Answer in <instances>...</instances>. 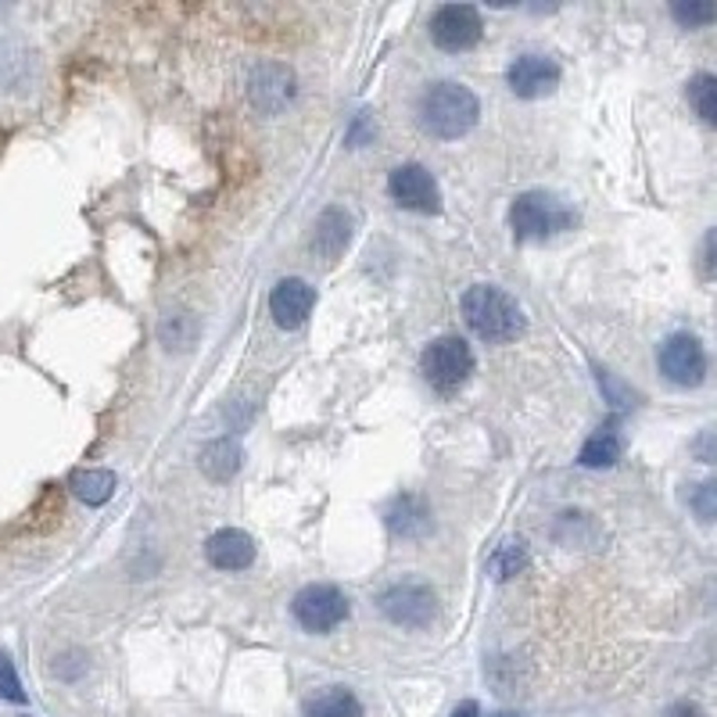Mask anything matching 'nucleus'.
Returning <instances> with one entry per match:
<instances>
[{
  "label": "nucleus",
  "mask_w": 717,
  "mask_h": 717,
  "mask_svg": "<svg viewBox=\"0 0 717 717\" xmlns=\"http://www.w3.org/2000/svg\"><path fill=\"white\" fill-rule=\"evenodd\" d=\"M464 316L477 338L496 341V345L517 341L524 333V309L517 306V298L491 283L470 287L464 295Z\"/></svg>",
  "instance_id": "nucleus-2"
},
{
  "label": "nucleus",
  "mask_w": 717,
  "mask_h": 717,
  "mask_svg": "<svg viewBox=\"0 0 717 717\" xmlns=\"http://www.w3.org/2000/svg\"><path fill=\"white\" fill-rule=\"evenodd\" d=\"M693 456L699 464H717V427L699 430L696 441H693Z\"/></svg>",
  "instance_id": "nucleus-26"
},
{
  "label": "nucleus",
  "mask_w": 717,
  "mask_h": 717,
  "mask_svg": "<svg viewBox=\"0 0 717 717\" xmlns=\"http://www.w3.org/2000/svg\"><path fill=\"white\" fill-rule=\"evenodd\" d=\"M699 273L707 280H717V227L704 237V245H699Z\"/></svg>",
  "instance_id": "nucleus-25"
},
{
  "label": "nucleus",
  "mask_w": 717,
  "mask_h": 717,
  "mask_svg": "<svg viewBox=\"0 0 717 717\" xmlns=\"http://www.w3.org/2000/svg\"><path fill=\"white\" fill-rule=\"evenodd\" d=\"M477 116H481V104L464 83H430L420 98V122L438 140L467 137L477 126Z\"/></svg>",
  "instance_id": "nucleus-1"
},
{
  "label": "nucleus",
  "mask_w": 717,
  "mask_h": 717,
  "mask_svg": "<svg viewBox=\"0 0 717 717\" xmlns=\"http://www.w3.org/2000/svg\"><path fill=\"white\" fill-rule=\"evenodd\" d=\"M205 556L219 570H245L255 564V541L241 528H222L205 541Z\"/></svg>",
  "instance_id": "nucleus-13"
},
{
  "label": "nucleus",
  "mask_w": 717,
  "mask_h": 717,
  "mask_svg": "<svg viewBox=\"0 0 717 717\" xmlns=\"http://www.w3.org/2000/svg\"><path fill=\"white\" fill-rule=\"evenodd\" d=\"M574 222L578 216L570 212V205L549 190H528L509 205V227H514L517 241H549V237L570 230Z\"/></svg>",
  "instance_id": "nucleus-3"
},
{
  "label": "nucleus",
  "mask_w": 717,
  "mask_h": 717,
  "mask_svg": "<svg viewBox=\"0 0 717 717\" xmlns=\"http://www.w3.org/2000/svg\"><path fill=\"white\" fill-rule=\"evenodd\" d=\"M251 90H255V101H259L266 111H280L287 101L295 98V76L283 66H266Z\"/></svg>",
  "instance_id": "nucleus-16"
},
{
  "label": "nucleus",
  "mask_w": 717,
  "mask_h": 717,
  "mask_svg": "<svg viewBox=\"0 0 717 717\" xmlns=\"http://www.w3.org/2000/svg\"><path fill=\"white\" fill-rule=\"evenodd\" d=\"M524 567H528V549H524V541H502L499 546V552L491 556V564H488V570H491V578H514V574H520Z\"/></svg>",
  "instance_id": "nucleus-21"
},
{
  "label": "nucleus",
  "mask_w": 717,
  "mask_h": 717,
  "mask_svg": "<svg viewBox=\"0 0 717 717\" xmlns=\"http://www.w3.org/2000/svg\"><path fill=\"white\" fill-rule=\"evenodd\" d=\"M689 104L699 119H704L707 126H717V76H707V72H699L689 79Z\"/></svg>",
  "instance_id": "nucleus-20"
},
{
  "label": "nucleus",
  "mask_w": 717,
  "mask_h": 717,
  "mask_svg": "<svg viewBox=\"0 0 717 717\" xmlns=\"http://www.w3.org/2000/svg\"><path fill=\"white\" fill-rule=\"evenodd\" d=\"M667 717H707V714L699 710L696 704H675L671 710H667Z\"/></svg>",
  "instance_id": "nucleus-27"
},
{
  "label": "nucleus",
  "mask_w": 717,
  "mask_h": 717,
  "mask_svg": "<svg viewBox=\"0 0 717 717\" xmlns=\"http://www.w3.org/2000/svg\"><path fill=\"white\" fill-rule=\"evenodd\" d=\"M449 717H481V707H477L474 699H464V704H459Z\"/></svg>",
  "instance_id": "nucleus-28"
},
{
  "label": "nucleus",
  "mask_w": 717,
  "mask_h": 717,
  "mask_svg": "<svg viewBox=\"0 0 717 717\" xmlns=\"http://www.w3.org/2000/svg\"><path fill=\"white\" fill-rule=\"evenodd\" d=\"M660 374L678 388H696L707 377V356L693 333H671L660 345Z\"/></svg>",
  "instance_id": "nucleus-8"
},
{
  "label": "nucleus",
  "mask_w": 717,
  "mask_h": 717,
  "mask_svg": "<svg viewBox=\"0 0 717 717\" xmlns=\"http://www.w3.org/2000/svg\"><path fill=\"white\" fill-rule=\"evenodd\" d=\"M424 377L438 395H452L470 380L474 374V352L464 338H438L424 348Z\"/></svg>",
  "instance_id": "nucleus-4"
},
{
  "label": "nucleus",
  "mask_w": 717,
  "mask_h": 717,
  "mask_svg": "<svg viewBox=\"0 0 717 717\" xmlns=\"http://www.w3.org/2000/svg\"><path fill=\"white\" fill-rule=\"evenodd\" d=\"M377 607L398 628H427L438 617V596L420 581H398L377 596Z\"/></svg>",
  "instance_id": "nucleus-6"
},
{
  "label": "nucleus",
  "mask_w": 717,
  "mask_h": 717,
  "mask_svg": "<svg viewBox=\"0 0 717 717\" xmlns=\"http://www.w3.org/2000/svg\"><path fill=\"white\" fill-rule=\"evenodd\" d=\"M693 514L699 520H717V481H704L693 491Z\"/></svg>",
  "instance_id": "nucleus-24"
},
{
  "label": "nucleus",
  "mask_w": 717,
  "mask_h": 717,
  "mask_svg": "<svg viewBox=\"0 0 717 717\" xmlns=\"http://www.w3.org/2000/svg\"><path fill=\"white\" fill-rule=\"evenodd\" d=\"M0 699H8V704H26V689H22L19 671H14L8 653H0Z\"/></svg>",
  "instance_id": "nucleus-23"
},
{
  "label": "nucleus",
  "mask_w": 717,
  "mask_h": 717,
  "mask_svg": "<svg viewBox=\"0 0 717 717\" xmlns=\"http://www.w3.org/2000/svg\"><path fill=\"white\" fill-rule=\"evenodd\" d=\"M496 717H524V714H517V710H499Z\"/></svg>",
  "instance_id": "nucleus-29"
},
{
  "label": "nucleus",
  "mask_w": 717,
  "mask_h": 717,
  "mask_svg": "<svg viewBox=\"0 0 717 717\" xmlns=\"http://www.w3.org/2000/svg\"><path fill=\"white\" fill-rule=\"evenodd\" d=\"M671 14L685 29H704V26L717 22V4H710V0H685V4L671 8Z\"/></svg>",
  "instance_id": "nucleus-22"
},
{
  "label": "nucleus",
  "mask_w": 717,
  "mask_h": 717,
  "mask_svg": "<svg viewBox=\"0 0 717 717\" xmlns=\"http://www.w3.org/2000/svg\"><path fill=\"white\" fill-rule=\"evenodd\" d=\"M388 195L395 198V205H402L409 212L424 216L441 212V190L424 166H398L388 180Z\"/></svg>",
  "instance_id": "nucleus-9"
},
{
  "label": "nucleus",
  "mask_w": 717,
  "mask_h": 717,
  "mask_svg": "<svg viewBox=\"0 0 717 717\" xmlns=\"http://www.w3.org/2000/svg\"><path fill=\"white\" fill-rule=\"evenodd\" d=\"M430 40H435L438 51H470V47L481 43L485 37V22H481V11L474 4H445L430 14V26H427Z\"/></svg>",
  "instance_id": "nucleus-5"
},
{
  "label": "nucleus",
  "mask_w": 717,
  "mask_h": 717,
  "mask_svg": "<svg viewBox=\"0 0 717 717\" xmlns=\"http://www.w3.org/2000/svg\"><path fill=\"white\" fill-rule=\"evenodd\" d=\"M352 230H356L352 216H348L341 205H330L312 227V255L320 262H333L348 248V241H352Z\"/></svg>",
  "instance_id": "nucleus-12"
},
{
  "label": "nucleus",
  "mask_w": 717,
  "mask_h": 717,
  "mask_svg": "<svg viewBox=\"0 0 717 717\" xmlns=\"http://www.w3.org/2000/svg\"><path fill=\"white\" fill-rule=\"evenodd\" d=\"M306 717H362V704L352 689L333 685V689H320L306 699Z\"/></svg>",
  "instance_id": "nucleus-17"
},
{
  "label": "nucleus",
  "mask_w": 717,
  "mask_h": 717,
  "mask_svg": "<svg viewBox=\"0 0 717 717\" xmlns=\"http://www.w3.org/2000/svg\"><path fill=\"white\" fill-rule=\"evenodd\" d=\"M316 306V291L298 277H287L273 287L269 295V312H273V323L283 330H298L309 320V312Z\"/></svg>",
  "instance_id": "nucleus-11"
},
{
  "label": "nucleus",
  "mask_w": 717,
  "mask_h": 717,
  "mask_svg": "<svg viewBox=\"0 0 717 717\" xmlns=\"http://www.w3.org/2000/svg\"><path fill=\"white\" fill-rule=\"evenodd\" d=\"M295 620L312 635H327L348 617V596L338 585H306L291 603Z\"/></svg>",
  "instance_id": "nucleus-7"
},
{
  "label": "nucleus",
  "mask_w": 717,
  "mask_h": 717,
  "mask_svg": "<svg viewBox=\"0 0 717 717\" xmlns=\"http://www.w3.org/2000/svg\"><path fill=\"white\" fill-rule=\"evenodd\" d=\"M620 459V435L614 430V424L599 427L592 438L585 441V449L578 456L581 467H592V470H603V467H614Z\"/></svg>",
  "instance_id": "nucleus-19"
},
{
  "label": "nucleus",
  "mask_w": 717,
  "mask_h": 717,
  "mask_svg": "<svg viewBox=\"0 0 717 717\" xmlns=\"http://www.w3.org/2000/svg\"><path fill=\"white\" fill-rule=\"evenodd\" d=\"M241 445H237L233 438H216L209 441L205 449L198 452V467L201 474L209 477V481H219V485H227L237 477V470H241Z\"/></svg>",
  "instance_id": "nucleus-14"
},
{
  "label": "nucleus",
  "mask_w": 717,
  "mask_h": 717,
  "mask_svg": "<svg viewBox=\"0 0 717 717\" xmlns=\"http://www.w3.org/2000/svg\"><path fill=\"white\" fill-rule=\"evenodd\" d=\"M560 66L546 54H520L514 66H509L506 79H509V90L517 93L524 101H535V98H546L556 87H560Z\"/></svg>",
  "instance_id": "nucleus-10"
},
{
  "label": "nucleus",
  "mask_w": 717,
  "mask_h": 717,
  "mask_svg": "<svg viewBox=\"0 0 717 717\" xmlns=\"http://www.w3.org/2000/svg\"><path fill=\"white\" fill-rule=\"evenodd\" d=\"M69 488H72V496H76L79 502H87V506H104L111 496H116V474L101 470V467H93V470H72Z\"/></svg>",
  "instance_id": "nucleus-18"
},
{
  "label": "nucleus",
  "mask_w": 717,
  "mask_h": 717,
  "mask_svg": "<svg viewBox=\"0 0 717 717\" xmlns=\"http://www.w3.org/2000/svg\"><path fill=\"white\" fill-rule=\"evenodd\" d=\"M388 528L398 538H417L427 535L430 528V517H427V502L420 496H398L388 506Z\"/></svg>",
  "instance_id": "nucleus-15"
}]
</instances>
